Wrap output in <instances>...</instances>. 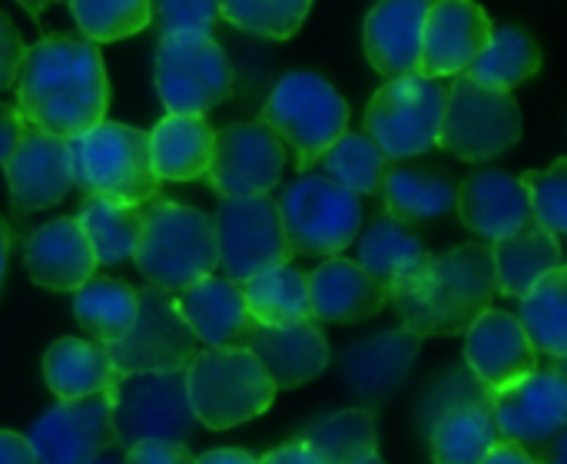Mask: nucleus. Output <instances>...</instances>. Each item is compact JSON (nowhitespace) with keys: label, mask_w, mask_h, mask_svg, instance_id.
Listing matches in <instances>:
<instances>
[{"label":"nucleus","mask_w":567,"mask_h":464,"mask_svg":"<svg viewBox=\"0 0 567 464\" xmlns=\"http://www.w3.org/2000/svg\"><path fill=\"white\" fill-rule=\"evenodd\" d=\"M302 442L322 458V464H352L379 452L375 409H339L306 425Z\"/></svg>","instance_id":"f704fd0d"},{"label":"nucleus","mask_w":567,"mask_h":464,"mask_svg":"<svg viewBox=\"0 0 567 464\" xmlns=\"http://www.w3.org/2000/svg\"><path fill=\"white\" fill-rule=\"evenodd\" d=\"M502 439L488 402H458L439 412L429 425V448L435 464H478Z\"/></svg>","instance_id":"2f4dec72"},{"label":"nucleus","mask_w":567,"mask_h":464,"mask_svg":"<svg viewBox=\"0 0 567 464\" xmlns=\"http://www.w3.org/2000/svg\"><path fill=\"white\" fill-rule=\"evenodd\" d=\"M542 70V47L535 37L522 27H498L492 30L488 47L475 56V63L465 70L468 80L495 90H515L528 83Z\"/></svg>","instance_id":"c9c22d12"},{"label":"nucleus","mask_w":567,"mask_h":464,"mask_svg":"<svg viewBox=\"0 0 567 464\" xmlns=\"http://www.w3.org/2000/svg\"><path fill=\"white\" fill-rule=\"evenodd\" d=\"M86 464H120V462H110V458H106V455H96V458H93V462H86Z\"/></svg>","instance_id":"4d7b16f0"},{"label":"nucleus","mask_w":567,"mask_h":464,"mask_svg":"<svg viewBox=\"0 0 567 464\" xmlns=\"http://www.w3.org/2000/svg\"><path fill=\"white\" fill-rule=\"evenodd\" d=\"M20 126H23V120L17 116V110L10 103H0V166L10 156V149L17 146Z\"/></svg>","instance_id":"8fccbe9b"},{"label":"nucleus","mask_w":567,"mask_h":464,"mask_svg":"<svg viewBox=\"0 0 567 464\" xmlns=\"http://www.w3.org/2000/svg\"><path fill=\"white\" fill-rule=\"evenodd\" d=\"M352 464H389V462H382V455L375 452V455H369V458H362V462H352Z\"/></svg>","instance_id":"6e6d98bb"},{"label":"nucleus","mask_w":567,"mask_h":464,"mask_svg":"<svg viewBox=\"0 0 567 464\" xmlns=\"http://www.w3.org/2000/svg\"><path fill=\"white\" fill-rule=\"evenodd\" d=\"M246 349L259 359L276 389H299L316 382L332 359L329 339L316 322L252 326Z\"/></svg>","instance_id":"5701e85b"},{"label":"nucleus","mask_w":567,"mask_h":464,"mask_svg":"<svg viewBox=\"0 0 567 464\" xmlns=\"http://www.w3.org/2000/svg\"><path fill=\"white\" fill-rule=\"evenodd\" d=\"M199 352V339L176 309V299L156 286L136 289V319L120 342L106 346L120 375L176 372Z\"/></svg>","instance_id":"ddd939ff"},{"label":"nucleus","mask_w":567,"mask_h":464,"mask_svg":"<svg viewBox=\"0 0 567 464\" xmlns=\"http://www.w3.org/2000/svg\"><path fill=\"white\" fill-rule=\"evenodd\" d=\"M322 176H329L332 183H339L342 189L355 193V196H375L385 169H389V156L365 136V133H342L326 153H322Z\"/></svg>","instance_id":"58836bf2"},{"label":"nucleus","mask_w":567,"mask_h":464,"mask_svg":"<svg viewBox=\"0 0 567 464\" xmlns=\"http://www.w3.org/2000/svg\"><path fill=\"white\" fill-rule=\"evenodd\" d=\"M286 169V146L262 123H229L213 140V156L203 173V183L219 199L269 196Z\"/></svg>","instance_id":"4468645a"},{"label":"nucleus","mask_w":567,"mask_h":464,"mask_svg":"<svg viewBox=\"0 0 567 464\" xmlns=\"http://www.w3.org/2000/svg\"><path fill=\"white\" fill-rule=\"evenodd\" d=\"M70 143L73 186L83 196H100L123 206H146L159 196V179L150 163V136L126 123L100 120Z\"/></svg>","instance_id":"39448f33"},{"label":"nucleus","mask_w":567,"mask_h":464,"mask_svg":"<svg viewBox=\"0 0 567 464\" xmlns=\"http://www.w3.org/2000/svg\"><path fill=\"white\" fill-rule=\"evenodd\" d=\"M518 326L538 355L551 362H565L567 355V272L565 266L538 279L522 299Z\"/></svg>","instance_id":"72a5a7b5"},{"label":"nucleus","mask_w":567,"mask_h":464,"mask_svg":"<svg viewBox=\"0 0 567 464\" xmlns=\"http://www.w3.org/2000/svg\"><path fill=\"white\" fill-rule=\"evenodd\" d=\"M193 464H259V458L249 452H239V448H213V452L199 455Z\"/></svg>","instance_id":"603ef678"},{"label":"nucleus","mask_w":567,"mask_h":464,"mask_svg":"<svg viewBox=\"0 0 567 464\" xmlns=\"http://www.w3.org/2000/svg\"><path fill=\"white\" fill-rule=\"evenodd\" d=\"M492 20L475 0H432L422 27V60L425 76H458L492 40Z\"/></svg>","instance_id":"a211bd4d"},{"label":"nucleus","mask_w":567,"mask_h":464,"mask_svg":"<svg viewBox=\"0 0 567 464\" xmlns=\"http://www.w3.org/2000/svg\"><path fill=\"white\" fill-rule=\"evenodd\" d=\"M455 213L485 243L505 239L535 223L522 179L502 169L472 173L455 193Z\"/></svg>","instance_id":"4be33fe9"},{"label":"nucleus","mask_w":567,"mask_h":464,"mask_svg":"<svg viewBox=\"0 0 567 464\" xmlns=\"http://www.w3.org/2000/svg\"><path fill=\"white\" fill-rule=\"evenodd\" d=\"M146 136H150V163L159 183L203 179L216 140V130L206 123V116L166 113Z\"/></svg>","instance_id":"bb28decb"},{"label":"nucleus","mask_w":567,"mask_h":464,"mask_svg":"<svg viewBox=\"0 0 567 464\" xmlns=\"http://www.w3.org/2000/svg\"><path fill=\"white\" fill-rule=\"evenodd\" d=\"M292 256H339L362 233V199L322 173H299L276 199Z\"/></svg>","instance_id":"0eeeda50"},{"label":"nucleus","mask_w":567,"mask_h":464,"mask_svg":"<svg viewBox=\"0 0 567 464\" xmlns=\"http://www.w3.org/2000/svg\"><path fill=\"white\" fill-rule=\"evenodd\" d=\"M3 176H7L10 206L20 216L50 209L63 203V196L73 189L70 143L23 123L17 146L3 159Z\"/></svg>","instance_id":"f3484780"},{"label":"nucleus","mask_w":567,"mask_h":464,"mask_svg":"<svg viewBox=\"0 0 567 464\" xmlns=\"http://www.w3.org/2000/svg\"><path fill=\"white\" fill-rule=\"evenodd\" d=\"M176 309L206 349H246L252 319L243 299V286L226 276H206L176 292Z\"/></svg>","instance_id":"b1692460"},{"label":"nucleus","mask_w":567,"mask_h":464,"mask_svg":"<svg viewBox=\"0 0 567 464\" xmlns=\"http://www.w3.org/2000/svg\"><path fill=\"white\" fill-rule=\"evenodd\" d=\"M0 464H37V455H33L27 435L0 429Z\"/></svg>","instance_id":"09e8293b"},{"label":"nucleus","mask_w":567,"mask_h":464,"mask_svg":"<svg viewBox=\"0 0 567 464\" xmlns=\"http://www.w3.org/2000/svg\"><path fill=\"white\" fill-rule=\"evenodd\" d=\"M83 40L113 43L150 27V0H66Z\"/></svg>","instance_id":"a19ab883"},{"label":"nucleus","mask_w":567,"mask_h":464,"mask_svg":"<svg viewBox=\"0 0 567 464\" xmlns=\"http://www.w3.org/2000/svg\"><path fill=\"white\" fill-rule=\"evenodd\" d=\"M419 352H422V339L402 326L375 332V336L349 346V352L342 359V382L355 399H362L372 409L402 389Z\"/></svg>","instance_id":"412c9836"},{"label":"nucleus","mask_w":567,"mask_h":464,"mask_svg":"<svg viewBox=\"0 0 567 464\" xmlns=\"http://www.w3.org/2000/svg\"><path fill=\"white\" fill-rule=\"evenodd\" d=\"M17 3H20L30 17H40L47 7H53V3H60V0H17Z\"/></svg>","instance_id":"5fc2aeb1"},{"label":"nucleus","mask_w":567,"mask_h":464,"mask_svg":"<svg viewBox=\"0 0 567 464\" xmlns=\"http://www.w3.org/2000/svg\"><path fill=\"white\" fill-rule=\"evenodd\" d=\"M478 464H545L542 458H535V455H528L522 445H515V442H498L485 458Z\"/></svg>","instance_id":"3c124183"},{"label":"nucleus","mask_w":567,"mask_h":464,"mask_svg":"<svg viewBox=\"0 0 567 464\" xmlns=\"http://www.w3.org/2000/svg\"><path fill=\"white\" fill-rule=\"evenodd\" d=\"M10 243H13L10 226L0 219V286H3V272H7V259H10Z\"/></svg>","instance_id":"864d4df0"},{"label":"nucleus","mask_w":567,"mask_h":464,"mask_svg":"<svg viewBox=\"0 0 567 464\" xmlns=\"http://www.w3.org/2000/svg\"><path fill=\"white\" fill-rule=\"evenodd\" d=\"M193 452L183 442H136L126 448L123 462L120 464H193Z\"/></svg>","instance_id":"49530a36"},{"label":"nucleus","mask_w":567,"mask_h":464,"mask_svg":"<svg viewBox=\"0 0 567 464\" xmlns=\"http://www.w3.org/2000/svg\"><path fill=\"white\" fill-rule=\"evenodd\" d=\"M488 249H492V262H495L498 296H505V299H522L538 279H545L548 272L565 266L561 239H555L538 223H532L505 239L488 243Z\"/></svg>","instance_id":"c756f323"},{"label":"nucleus","mask_w":567,"mask_h":464,"mask_svg":"<svg viewBox=\"0 0 567 464\" xmlns=\"http://www.w3.org/2000/svg\"><path fill=\"white\" fill-rule=\"evenodd\" d=\"M156 90L166 113L206 116L233 93V63L213 33H173L156 47Z\"/></svg>","instance_id":"9d476101"},{"label":"nucleus","mask_w":567,"mask_h":464,"mask_svg":"<svg viewBox=\"0 0 567 464\" xmlns=\"http://www.w3.org/2000/svg\"><path fill=\"white\" fill-rule=\"evenodd\" d=\"M488 409L505 442L528 448L561 439L567 425L565 362L535 369L522 382L488 392Z\"/></svg>","instance_id":"dca6fc26"},{"label":"nucleus","mask_w":567,"mask_h":464,"mask_svg":"<svg viewBox=\"0 0 567 464\" xmlns=\"http://www.w3.org/2000/svg\"><path fill=\"white\" fill-rule=\"evenodd\" d=\"M73 316L93 342H120L136 319V289L123 279L93 276L73 292Z\"/></svg>","instance_id":"473e14b6"},{"label":"nucleus","mask_w":567,"mask_h":464,"mask_svg":"<svg viewBox=\"0 0 567 464\" xmlns=\"http://www.w3.org/2000/svg\"><path fill=\"white\" fill-rule=\"evenodd\" d=\"M213 229L223 276L239 286L272 266L292 262V249L286 243V229L272 196L223 199L213 216Z\"/></svg>","instance_id":"f8f14e48"},{"label":"nucleus","mask_w":567,"mask_h":464,"mask_svg":"<svg viewBox=\"0 0 567 464\" xmlns=\"http://www.w3.org/2000/svg\"><path fill=\"white\" fill-rule=\"evenodd\" d=\"M23 53H27V43H23L20 30H17V27L10 23V17L0 10V93L10 90V86L17 83Z\"/></svg>","instance_id":"a18cd8bd"},{"label":"nucleus","mask_w":567,"mask_h":464,"mask_svg":"<svg viewBox=\"0 0 567 464\" xmlns=\"http://www.w3.org/2000/svg\"><path fill=\"white\" fill-rule=\"evenodd\" d=\"M17 116L56 140H76L106 116L110 83L96 43L50 33L27 47L17 73Z\"/></svg>","instance_id":"f257e3e1"},{"label":"nucleus","mask_w":567,"mask_h":464,"mask_svg":"<svg viewBox=\"0 0 567 464\" xmlns=\"http://www.w3.org/2000/svg\"><path fill=\"white\" fill-rule=\"evenodd\" d=\"M465 369L488 392H498L542 369V355L512 312L488 309L465 332Z\"/></svg>","instance_id":"6ab92c4d"},{"label":"nucleus","mask_w":567,"mask_h":464,"mask_svg":"<svg viewBox=\"0 0 567 464\" xmlns=\"http://www.w3.org/2000/svg\"><path fill=\"white\" fill-rule=\"evenodd\" d=\"M23 262L37 286L50 292H76L96 276V256L80 223L70 216L50 219L23 243Z\"/></svg>","instance_id":"393cba45"},{"label":"nucleus","mask_w":567,"mask_h":464,"mask_svg":"<svg viewBox=\"0 0 567 464\" xmlns=\"http://www.w3.org/2000/svg\"><path fill=\"white\" fill-rule=\"evenodd\" d=\"M196 419L186 395V375L176 372H133L113 385V435L116 448L136 442H189Z\"/></svg>","instance_id":"9b49d317"},{"label":"nucleus","mask_w":567,"mask_h":464,"mask_svg":"<svg viewBox=\"0 0 567 464\" xmlns=\"http://www.w3.org/2000/svg\"><path fill=\"white\" fill-rule=\"evenodd\" d=\"M309 319L316 326H355L389 306V292L352 259L329 256L306 272Z\"/></svg>","instance_id":"aec40b11"},{"label":"nucleus","mask_w":567,"mask_h":464,"mask_svg":"<svg viewBox=\"0 0 567 464\" xmlns=\"http://www.w3.org/2000/svg\"><path fill=\"white\" fill-rule=\"evenodd\" d=\"M243 299L249 309V319L256 326H292V322H312L309 319V292H306V272H299L292 262L272 266L252 279L243 282Z\"/></svg>","instance_id":"e433bc0d"},{"label":"nucleus","mask_w":567,"mask_h":464,"mask_svg":"<svg viewBox=\"0 0 567 464\" xmlns=\"http://www.w3.org/2000/svg\"><path fill=\"white\" fill-rule=\"evenodd\" d=\"M518 179L528 193L535 223L561 239L567 229V159H555L548 169H528Z\"/></svg>","instance_id":"79ce46f5"},{"label":"nucleus","mask_w":567,"mask_h":464,"mask_svg":"<svg viewBox=\"0 0 567 464\" xmlns=\"http://www.w3.org/2000/svg\"><path fill=\"white\" fill-rule=\"evenodd\" d=\"M183 375L196 425L213 432L259 419L279 392L249 349H199Z\"/></svg>","instance_id":"20e7f679"},{"label":"nucleus","mask_w":567,"mask_h":464,"mask_svg":"<svg viewBox=\"0 0 567 464\" xmlns=\"http://www.w3.org/2000/svg\"><path fill=\"white\" fill-rule=\"evenodd\" d=\"M37 464H86L116 448L113 435V389L86 399L56 402L27 435Z\"/></svg>","instance_id":"2eb2a0df"},{"label":"nucleus","mask_w":567,"mask_h":464,"mask_svg":"<svg viewBox=\"0 0 567 464\" xmlns=\"http://www.w3.org/2000/svg\"><path fill=\"white\" fill-rule=\"evenodd\" d=\"M432 0H379L365 17V56L382 76L419 73L422 27Z\"/></svg>","instance_id":"a878e982"},{"label":"nucleus","mask_w":567,"mask_h":464,"mask_svg":"<svg viewBox=\"0 0 567 464\" xmlns=\"http://www.w3.org/2000/svg\"><path fill=\"white\" fill-rule=\"evenodd\" d=\"M259 464H322V458L302 442V439H296V442H289V445H279V448H272V452H266Z\"/></svg>","instance_id":"de8ad7c7"},{"label":"nucleus","mask_w":567,"mask_h":464,"mask_svg":"<svg viewBox=\"0 0 567 464\" xmlns=\"http://www.w3.org/2000/svg\"><path fill=\"white\" fill-rule=\"evenodd\" d=\"M458 402H488V389L468 372V369H455L449 372L442 382H435V389L429 392V399L422 402V419H425V429L432 425V419Z\"/></svg>","instance_id":"c03bdc74"},{"label":"nucleus","mask_w":567,"mask_h":464,"mask_svg":"<svg viewBox=\"0 0 567 464\" xmlns=\"http://www.w3.org/2000/svg\"><path fill=\"white\" fill-rule=\"evenodd\" d=\"M355 262L385 289L392 292L399 282H405L412 272H419L425 266V259L432 256L425 249V243L415 236L412 226L392 219L389 213H379L362 236H355Z\"/></svg>","instance_id":"c85d7f7f"},{"label":"nucleus","mask_w":567,"mask_h":464,"mask_svg":"<svg viewBox=\"0 0 567 464\" xmlns=\"http://www.w3.org/2000/svg\"><path fill=\"white\" fill-rule=\"evenodd\" d=\"M43 379L56 402L110 392L123 375L106 355V346L93 339H56L43 355Z\"/></svg>","instance_id":"7c9ffc66"},{"label":"nucleus","mask_w":567,"mask_h":464,"mask_svg":"<svg viewBox=\"0 0 567 464\" xmlns=\"http://www.w3.org/2000/svg\"><path fill=\"white\" fill-rule=\"evenodd\" d=\"M379 193L392 219L415 226V223H429V219L452 213L458 183L449 173H439L432 166H412L405 159H395L389 163Z\"/></svg>","instance_id":"cd10ccee"},{"label":"nucleus","mask_w":567,"mask_h":464,"mask_svg":"<svg viewBox=\"0 0 567 464\" xmlns=\"http://www.w3.org/2000/svg\"><path fill=\"white\" fill-rule=\"evenodd\" d=\"M522 140V110L508 90L482 86L458 73V80L449 86L442 126L435 146L445 153L465 159V163H485L502 156Z\"/></svg>","instance_id":"1a4fd4ad"},{"label":"nucleus","mask_w":567,"mask_h":464,"mask_svg":"<svg viewBox=\"0 0 567 464\" xmlns=\"http://www.w3.org/2000/svg\"><path fill=\"white\" fill-rule=\"evenodd\" d=\"M309 10L312 0H219V20L266 40H286L299 33Z\"/></svg>","instance_id":"ea45409f"},{"label":"nucleus","mask_w":567,"mask_h":464,"mask_svg":"<svg viewBox=\"0 0 567 464\" xmlns=\"http://www.w3.org/2000/svg\"><path fill=\"white\" fill-rule=\"evenodd\" d=\"M73 219L90 239L96 266H116V262L133 259L143 206H123V203H110L100 196H83Z\"/></svg>","instance_id":"4c0bfd02"},{"label":"nucleus","mask_w":567,"mask_h":464,"mask_svg":"<svg viewBox=\"0 0 567 464\" xmlns=\"http://www.w3.org/2000/svg\"><path fill=\"white\" fill-rule=\"evenodd\" d=\"M259 120L296 153V169L309 173L349 130V103L326 76L296 70L272 86Z\"/></svg>","instance_id":"423d86ee"},{"label":"nucleus","mask_w":567,"mask_h":464,"mask_svg":"<svg viewBox=\"0 0 567 464\" xmlns=\"http://www.w3.org/2000/svg\"><path fill=\"white\" fill-rule=\"evenodd\" d=\"M449 86L425 73L392 76L365 106V136L395 163L435 146Z\"/></svg>","instance_id":"6e6552de"},{"label":"nucleus","mask_w":567,"mask_h":464,"mask_svg":"<svg viewBox=\"0 0 567 464\" xmlns=\"http://www.w3.org/2000/svg\"><path fill=\"white\" fill-rule=\"evenodd\" d=\"M133 262L150 286L169 296L213 276L219 269L213 216L176 199H150L143 206Z\"/></svg>","instance_id":"7ed1b4c3"},{"label":"nucleus","mask_w":567,"mask_h":464,"mask_svg":"<svg viewBox=\"0 0 567 464\" xmlns=\"http://www.w3.org/2000/svg\"><path fill=\"white\" fill-rule=\"evenodd\" d=\"M150 20L159 37L213 33L219 23V0H150Z\"/></svg>","instance_id":"37998d69"},{"label":"nucleus","mask_w":567,"mask_h":464,"mask_svg":"<svg viewBox=\"0 0 567 464\" xmlns=\"http://www.w3.org/2000/svg\"><path fill=\"white\" fill-rule=\"evenodd\" d=\"M498 296L488 243H462L442 256H429L419 272L389 292L402 329L419 339L465 336L468 326L492 309Z\"/></svg>","instance_id":"f03ea898"}]
</instances>
